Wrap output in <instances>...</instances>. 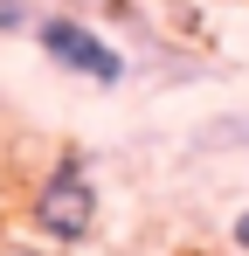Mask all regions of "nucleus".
I'll list each match as a JSON object with an SVG mask.
<instances>
[{"label": "nucleus", "mask_w": 249, "mask_h": 256, "mask_svg": "<svg viewBox=\"0 0 249 256\" xmlns=\"http://www.w3.org/2000/svg\"><path fill=\"white\" fill-rule=\"evenodd\" d=\"M28 222L48 242H62V250H76L90 236V222H97V180H90L83 152H56V166L42 173L35 194H28Z\"/></svg>", "instance_id": "1"}, {"label": "nucleus", "mask_w": 249, "mask_h": 256, "mask_svg": "<svg viewBox=\"0 0 249 256\" xmlns=\"http://www.w3.org/2000/svg\"><path fill=\"white\" fill-rule=\"evenodd\" d=\"M35 42H42V56H48L56 70H70V76H83V84H97V90H118L124 84V56L111 48V35H97V28L76 21V14L35 21Z\"/></svg>", "instance_id": "2"}, {"label": "nucleus", "mask_w": 249, "mask_h": 256, "mask_svg": "<svg viewBox=\"0 0 249 256\" xmlns=\"http://www.w3.org/2000/svg\"><path fill=\"white\" fill-rule=\"evenodd\" d=\"M28 28V0H0V35H21Z\"/></svg>", "instance_id": "3"}, {"label": "nucleus", "mask_w": 249, "mask_h": 256, "mask_svg": "<svg viewBox=\"0 0 249 256\" xmlns=\"http://www.w3.org/2000/svg\"><path fill=\"white\" fill-rule=\"evenodd\" d=\"M228 242H236V250H242V256H249V208H242V214H236V222H228Z\"/></svg>", "instance_id": "4"}]
</instances>
